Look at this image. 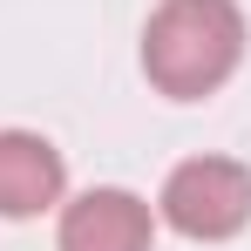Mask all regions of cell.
Masks as SVG:
<instances>
[{
	"instance_id": "cell-4",
	"label": "cell",
	"mask_w": 251,
	"mask_h": 251,
	"mask_svg": "<svg viewBox=\"0 0 251 251\" xmlns=\"http://www.w3.org/2000/svg\"><path fill=\"white\" fill-rule=\"evenodd\" d=\"M68 163L34 129H0V217H41L61 204Z\"/></svg>"
},
{
	"instance_id": "cell-1",
	"label": "cell",
	"mask_w": 251,
	"mask_h": 251,
	"mask_svg": "<svg viewBox=\"0 0 251 251\" xmlns=\"http://www.w3.org/2000/svg\"><path fill=\"white\" fill-rule=\"evenodd\" d=\"M238 61H245L238 0H163L143 27V75L176 102L224 88Z\"/></svg>"
},
{
	"instance_id": "cell-3",
	"label": "cell",
	"mask_w": 251,
	"mask_h": 251,
	"mask_svg": "<svg viewBox=\"0 0 251 251\" xmlns=\"http://www.w3.org/2000/svg\"><path fill=\"white\" fill-rule=\"evenodd\" d=\"M156 224L136 190H82L75 204H61V251H150Z\"/></svg>"
},
{
	"instance_id": "cell-2",
	"label": "cell",
	"mask_w": 251,
	"mask_h": 251,
	"mask_svg": "<svg viewBox=\"0 0 251 251\" xmlns=\"http://www.w3.org/2000/svg\"><path fill=\"white\" fill-rule=\"evenodd\" d=\"M163 224L197 238V245H217V238H238L251 224V170L231 163V156H190V163L170 170L163 183Z\"/></svg>"
}]
</instances>
